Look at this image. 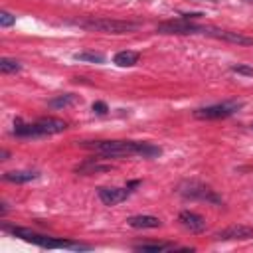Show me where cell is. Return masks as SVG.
<instances>
[{"label":"cell","mask_w":253,"mask_h":253,"mask_svg":"<svg viewBox=\"0 0 253 253\" xmlns=\"http://www.w3.org/2000/svg\"><path fill=\"white\" fill-rule=\"evenodd\" d=\"M200 2H217V0H200Z\"/></svg>","instance_id":"24"},{"label":"cell","mask_w":253,"mask_h":253,"mask_svg":"<svg viewBox=\"0 0 253 253\" xmlns=\"http://www.w3.org/2000/svg\"><path fill=\"white\" fill-rule=\"evenodd\" d=\"M156 32H160V34H184V36L186 34H206V26H198L190 20L180 18V20H168V22L158 24Z\"/></svg>","instance_id":"7"},{"label":"cell","mask_w":253,"mask_h":253,"mask_svg":"<svg viewBox=\"0 0 253 253\" xmlns=\"http://www.w3.org/2000/svg\"><path fill=\"white\" fill-rule=\"evenodd\" d=\"M231 71H235V73H239V75H247V77H253V67H249V65H243V63L231 65Z\"/></svg>","instance_id":"22"},{"label":"cell","mask_w":253,"mask_h":253,"mask_svg":"<svg viewBox=\"0 0 253 253\" xmlns=\"http://www.w3.org/2000/svg\"><path fill=\"white\" fill-rule=\"evenodd\" d=\"M97 194L105 206H117V204L125 202L130 192H128V188H99Z\"/></svg>","instance_id":"10"},{"label":"cell","mask_w":253,"mask_h":253,"mask_svg":"<svg viewBox=\"0 0 253 253\" xmlns=\"http://www.w3.org/2000/svg\"><path fill=\"white\" fill-rule=\"evenodd\" d=\"M22 69V63L16 61V59H10V57H2L0 59V71L2 73H18Z\"/></svg>","instance_id":"19"},{"label":"cell","mask_w":253,"mask_h":253,"mask_svg":"<svg viewBox=\"0 0 253 253\" xmlns=\"http://www.w3.org/2000/svg\"><path fill=\"white\" fill-rule=\"evenodd\" d=\"M126 223L134 229H154V227H160L162 221L154 215H132L126 219Z\"/></svg>","instance_id":"12"},{"label":"cell","mask_w":253,"mask_h":253,"mask_svg":"<svg viewBox=\"0 0 253 253\" xmlns=\"http://www.w3.org/2000/svg\"><path fill=\"white\" fill-rule=\"evenodd\" d=\"M14 22H16V16H12V14L6 12V10L0 12V26H2V28H10Z\"/></svg>","instance_id":"21"},{"label":"cell","mask_w":253,"mask_h":253,"mask_svg":"<svg viewBox=\"0 0 253 253\" xmlns=\"http://www.w3.org/2000/svg\"><path fill=\"white\" fill-rule=\"evenodd\" d=\"M243 107L241 101H225V103H217V105H210V107H202L194 111L196 119H225L231 117L233 113H237Z\"/></svg>","instance_id":"6"},{"label":"cell","mask_w":253,"mask_h":253,"mask_svg":"<svg viewBox=\"0 0 253 253\" xmlns=\"http://www.w3.org/2000/svg\"><path fill=\"white\" fill-rule=\"evenodd\" d=\"M178 192L184 196V198H190V200H202V202H208V204H215V206H221L223 200L215 194V190H211L210 186L202 184V182H184L180 184Z\"/></svg>","instance_id":"5"},{"label":"cell","mask_w":253,"mask_h":253,"mask_svg":"<svg viewBox=\"0 0 253 253\" xmlns=\"http://www.w3.org/2000/svg\"><path fill=\"white\" fill-rule=\"evenodd\" d=\"M65 128H67V123L65 121L53 119V117H43V119H38L36 123H30V125H24V123L16 121L14 134L16 136H22V138H42V136L63 132Z\"/></svg>","instance_id":"1"},{"label":"cell","mask_w":253,"mask_h":253,"mask_svg":"<svg viewBox=\"0 0 253 253\" xmlns=\"http://www.w3.org/2000/svg\"><path fill=\"white\" fill-rule=\"evenodd\" d=\"M251 128H253V123H251Z\"/></svg>","instance_id":"26"},{"label":"cell","mask_w":253,"mask_h":253,"mask_svg":"<svg viewBox=\"0 0 253 253\" xmlns=\"http://www.w3.org/2000/svg\"><path fill=\"white\" fill-rule=\"evenodd\" d=\"M77 26L89 32H103V34H130L140 28V24L136 22L111 20V18H85V20H79Z\"/></svg>","instance_id":"4"},{"label":"cell","mask_w":253,"mask_h":253,"mask_svg":"<svg viewBox=\"0 0 253 253\" xmlns=\"http://www.w3.org/2000/svg\"><path fill=\"white\" fill-rule=\"evenodd\" d=\"M208 36H213L217 40H225L229 43H237V45H253V38L245 36L241 32H231V30H213V28H206Z\"/></svg>","instance_id":"8"},{"label":"cell","mask_w":253,"mask_h":253,"mask_svg":"<svg viewBox=\"0 0 253 253\" xmlns=\"http://www.w3.org/2000/svg\"><path fill=\"white\" fill-rule=\"evenodd\" d=\"M77 103H79V97L73 95V93H63V95H57V97L47 101V105L51 109H67V107H73Z\"/></svg>","instance_id":"14"},{"label":"cell","mask_w":253,"mask_h":253,"mask_svg":"<svg viewBox=\"0 0 253 253\" xmlns=\"http://www.w3.org/2000/svg\"><path fill=\"white\" fill-rule=\"evenodd\" d=\"M162 154V148L156 146V144H150V142H142L140 144V156L142 158H154V156H160Z\"/></svg>","instance_id":"20"},{"label":"cell","mask_w":253,"mask_h":253,"mask_svg":"<svg viewBox=\"0 0 253 253\" xmlns=\"http://www.w3.org/2000/svg\"><path fill=\"white\" fill-rule=\"evenodd\" d=\"M93 111H95L97 115H105L109 109H107V105H105L103 101H95V103H93Z\"/></svg>","instance_id":"23"},{"label":"cell","mask_w":253,"mask_h":253,"mask_svg":"<svg viewBox=\"0 0 253 253\" xmlns=\"http://www.w3.org/2000/svg\"><path fill=\"white\" fill-rule=\"evenodd\" d=\"M79 174H93V172H107V170H111V164H103V162H99V158H89V160H85L83 164H79L77 168H75Z\"/></svg>","instance_id":"13"},{"label":"cell","mask_w":253,"mask_h":253,"mask_svg":"<svg viewBox=\"0 0 253 253\" xmlns=\"http://www.w3.org/2000/svg\"><path fill=\"white\" fill-rule=\"evenodd\" d=\"M38 178V172H30V170H14V172H6L4 180L6 182H16V184H24V182H32Z\"/></svg>","instance_id":"16"},{"label":"cell","mask_w":253,"mask_h":253,"mask_svg":"<svg viewBox=\"0 0 253 253\" xmlns=\"http://www.w3.org/2000/svg\"><path fill=\"white\" fill-rule=\"evenodd\" d=\"M73 57L77 61H89V63H103L105 61V55L99 53V51H79Z\"/></svg>","instance_id":"17"},{"label":"cell","mask_w":253,"mask_h":253,"mask_svg":"<svg viewBox=\"0 0 253 253\" xmlns=\"http://www.w3.org/2000/svg\"><path fill=\"white\" fill-rule=\"evenodd\" d=\"M136 251H170L174 249L172 243H138L134 245Z\"/></svg>","instance_id":"18"},{"label":"cell","mask_w":253,"mask_h":253,"mask_svg":"<svg viewBox=\"0 0 253 253\" xmlns=\"http://www.w3.org/2000/svg\"><path fill=\"white\" fill-rule=\"evenodd\" d=\"M253 237V227H247V225H229L221 231L215 233V239L219 241H229V239H251Z\"/></svg>","instance_id":"9"},{"label":"cell","mask_w":253,"mask_h":253,"mask_svg":"<svg viewBox=\"0 0 253 253\" xmlns=\"http://www.w3.org/2000/svg\"><path fill=\"white\" fill-rule=\"evenodd\" d=\"M6 231H10L12 235L16 237H22L24 241H30L34 245H40V247H45V249H91V245H85V243H73V241H61V239H53V237H47V235H42V233H36L28 227H4Z\"/></svg>","instance_id":"3"},{"label":"cell","mask_w":253,"mask_h":253,"mask_svg":"<svg viewBox=\"0 0 253 253\" xmlns=\"http://www.w3.org/2000/svg\"><path fill=\"white\" fill-rule=\"evenodd\" d=\"M138 51H132V49H123V51H119V53H115V57H113V61L119 65V67H130V65H134L136 61H138Z\"/></svg>","instance_id":"15"},{"label":"cell","mask_w":253,"mask_h":253,"mask_svg":"<svg viewBox=\"0 0 253 253\" xmlns=\"http://www.w3.org/2000/svg\"><path fill=\"white\" fill-rule=\"evenodd\" d=\"M140 144L136 140H95L85 142V148L95 150L107 158H125V156H140Z\"/></svg>","instance_id":"2"},{"label":"cell","mask_w":253,"mask_h":253,"mask_svg":"<svg viewBox=\"0 0 253 253\" xmlns=\"http://www.w3.org/2000/svg\"><path fill=\"white\" fill-rule=\"evenodd\" d=\"M178 221L182 223V227H186L190 233H202L204 229H206V219L200 215V213H196V211H180V215H178Z\"/></svg>","instance_id":"11"},{"label":"cell","mask_w":253,"mask_h":253,"mask_svg":"<svg viewBox=\"0 0 253 253\" xmlns=\"http://www.w3.org/2000/svg\"><path fill=\"white\" fill-rule=\"evenodd\" d=\"M247 2H253V0H247Z\"/></svg>","instance_id":"25"}]
</instances>
